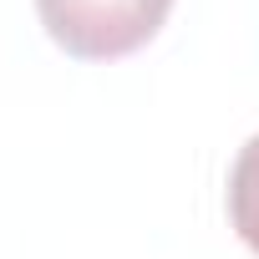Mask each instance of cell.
Segmentation results:
<instances>
[{
    "label": "cell",
    "instance_id": "cell-1",
    "mask_svg": "<svg viewBox=\"0 0 259 259\" xmlns=\"http://www.w3.org/2000/svg\"><path fill=\"white\" fill-rule=\"evenodd\" d=\"M173 0H36L46 36L76 61H117L148 46Z\"/></svg>",
    "mask_w": 259,
    "mask_h": 259
},
{
    "label": "cell",
    "instance_id": "cell-2",
    "mask_svg": "<svg viewBox=\"0 0 259 259\" xmlns=\"http://www.w3.org/2000/svg\"><path fill=\"white\" fill-rule=\"evenodd\" d=\"M229 219H234L239 239L259 254V133L239 148V158L229 168Z\"/></svg>",
    "mask_w": 259,
    "mask_h": 259
}]
</instances>
